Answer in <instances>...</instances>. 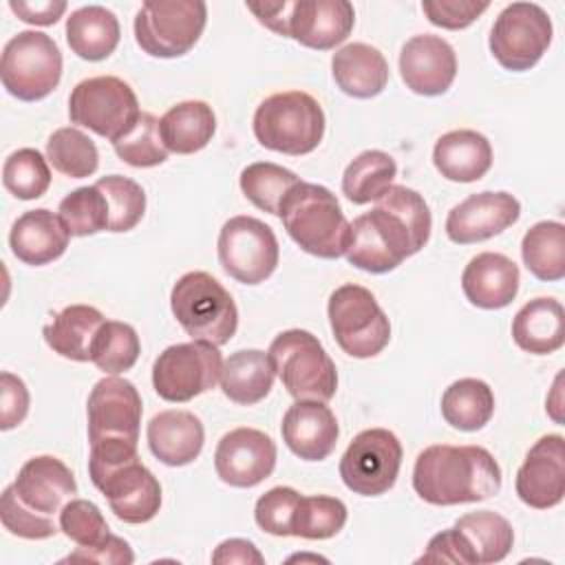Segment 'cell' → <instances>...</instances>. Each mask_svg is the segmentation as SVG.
Instances as JSON below:
<instances>
[{
	"instance_id": "816d5d0a",
	"label": "cell",
	"mask_w": 565,
	"mask_h": 565,
	"mask_svg": "<svg viewBox=\"0 0 565 565\" xmlns=\"http://www.w3.org/2000/svg\"><path fill=\"white\" fill-rule=\"evenodd\" d=\"M417 563H459V565H472V558L468 554V547L461 539V534L455 527L437 532L424 554L417 558Z\"/></svg>"
},
{
	"instance_id": "11a10c76",
	"label": "cell",
	"mask_w": 565,
	"mask_h": 565,
	"mask_svg": "<svg viewBox=\"0 0 565 565\" xmlns=\"http://www.w3.org/2000/svg\"><path fill=\"white\" fill-rule=\"evenodd\" d=\"M212 563L216 565H232V563H241V565H263L265 556L258 552V547L247 541V539H225L223 543L216 545V550L212 552Z\"/></svg>"
},
{
	"instance_id": "ffe728a7",
	"label": "cell",
	"mask_w": 565,
	"mask_h": 565,
	"mask_svg": "<svg viewBox=\"0 0 565 565\" xmlns=\"http://www.w3.org/2000/svg\"><path fill=\"white\" fill-rule=\"evenodd\" d=\"M399 75L406 88L417 95H444L457 77L455 49L439 35H413L399 51Z\"/></svg>"
},
{
	"instance_id": "30bf717a",
	"label": "cell",
	"mask_w": 565,
	"mask_h": 565,
	"mask_svg": "<svg viewBox=\"0 0 565 565\" xmlns=\"http://www.w3.org/2000/svg\"><path fill=\"white\" fill-rule=\"evenodd\" d=\"M141 113L130 84L115 75L86 77L68 97L71 124L88 128L110 143L130 132Z\"/></svg>"
},
{
	"instance_id": "8992f818",
	"label": "cell",
	"mask_w": 565,
	"mask_h": 565,
	"mask_svg": "<svg viewBox=\"0 0 565 565\" xmlns=\"http://www.w3.org/2000/svg\"><path fill=\"white\" fill-rule=\"evenodd\" d=\"M267 355L294 399L329 402L338 391V371L322 342L305 329L280 331Z\"/></svg>"
},
{
	"instance_id": "6da1fadb",
	"label": "cell",
	"mask_w": 565,
	"mask_h": 565,
	"mask_svg": "<svg viewBox=\"0 0 565 565\" xmlns=\"http://www.w3.org/2000/svg\"><path fill=\"white\" fill-rule=\"evenodd\" d=\"M433 218L424 196L406 185H391L371 212L353 218L347 260L369 274H386L417 254L430 238Z\"/></svg>"
},
{
	"instance_id": "5b68a950",
	"label": "cell",
	"mask_w": 565,
	"mask_h": 565,
	"mask_svg": "<svg viewBox=\"0 0 565 565\" xmlns=\"http://www.w3.org/2000/svg\"><path fill=\"white\" fill-rule=\"evenodd\" d=\"M170 309L181 329L199 342L223 347L238 329L234 298L207 271L183 274L170 291Z\"/></svg>"
},
{
	"instance_id": "e0dca14e",
	"label": "cell",
	"mask_w": 565,
	"mask_h": 565,
	"mask_svg": "<svg viewBox=\"0 0 565 565\" xmlns=\"http://www.w3.org/2000/svg\"><path fill=\"white\" fill-rule=\"evenodd\" d=\"M276 444L258 428H234L221 437L214 450V470L232 488H254L276 468Z\"/></svg>"
},
{
	"instance_id": "7bdbcfd3",
	"label": "cell",
	"mask_w": 565,
	"mask_h": 565,
	"mask_svg": "<svg viewBox=\"0 0 565 565\" xmlns=\"http://www.w3.org/2000/svg\"><path fill=\"white\" fill-rule=\"evenodd\" d=\"M4 188L20 201L40 199L51 185L49 159L35 148H20L4 159L2 166Z\"/></svg>"
},
{
	"instance_id": "4316f807",
	"label": "cell",
	"mask_w": 565,
	"mask_h": 565,
	"mask_svg": "<svg viewBox=\"0 0 565 565\" xmlns=\"http://www.w3.org/2000/svg\"><path fill=\"white\" fill-rule=\"evenodd\" d=\"M437 172L455 183H472L492 168V146L486 135L459 128L441 135L433 148Z\"/></svg>"
},
{
	"instance_id": "8fae6325",
	"label": "cell",
	"mask_w": 565,
	"mask_h": 565,
	"mask_svg": "<svg viewBox=\"0 0 565 565\" xmlns=\"http://www.w3.org/2000/svg\"><path fill=\"white\" fill-rule=\"evenodd\" d=\"M88 475L119 521L139 525L157 516L161 508V483L141 463L139 455L88 459Z\"/></svg>"
},
{
	"instance_id": "9c48e42d",
	"label": "cell",
	"mask_w": 565,
	"mask_h": 565,
	"mask_svg": "<svg viewBox=\"0 0 565 565\" xmlns=\"http://www.w3.org/2000/svg\"><path fill=\"white\" fill-rule=\"evenodd\" d=\"M0 79L20 102L49 97L62 79V53L42 31H20L2 49Z\"/></svg>"
},
{
	"instance_id": "3957f363",
	"label": "cell",
	"mask_w": 565,
	"mask_h": 565,
	"mask_svg": "<svg viewBox=\"0 0 565 565\" xmlns=\"http://www.w3.org/2000/svg\"><path fill=\"white\" fill-rule=\"evenodd\" d=\"M278 216L302 252L324 260L344 256L351 223L329 188L307 181L296 183L285 194Z\"/></svg>"
},
{
	"instance_id": "c3c4849f",
	"label": "cell",
	"mask_w": 565,
	"mask_h": 565,
	"mask_svg": "<svg viewBox=\"0 0 565 565\" xmlns=\"http://www.w3.org/2000/svg\"><path fill=\"white\" fill-rule=\"evenodd\" d=\"M300 501V492L289 486H276L258 497L254 505L256 525L271 536H291L294 512Z\"/></svg>"
},
{
	"instance_id": "8d00e7d4",
	"label": "cell",
	"mask_w": 565,
	"mask_h": 565,
	"mask_svg": "<svg viewBox=\"0 0 565 565\" xmlns=\"http://www.w3.org/2000/svg\"><path fill=\"white\" fill-rule=\"evenodd\" d=\"M397 163L384 150L360 152L342 174V194L355 203L366 205L377 201L395 181Z\"/></svg>"
},
{
	"instance_id": "4fadbf2b",
	"label": "cell",
	"mask_w": 565,
	"mask_h": 565,
	"mask_svg": "<svg viewBox=\"0 0 565 565\" xmlns=\"http://www.w3.org/2000/svg\"><path fill=\"white\" fill-rule=\"evenodd\" d=\"M552 20L536 2H512L501 9L490 29L492 57L512 73L530 71L552 44Z\"/></svg>"
},
{
	"instance_id": "836d02e7",
	"label": "cell",
	"mask_w": 565,
	"mask_h": 565,
	"mask_svg": "<svg viewBox=\"0 0 565 565\" xmlns=\"http://www.w3.org/2000/svg\"><path fill=\"white\" fill-rule=\"evenodd\" d=\"M472 558V565H488L503 561L514 543V530L510 521L492 510H477L459 516L452 525Z\"/></svg>"
},
{
	"instance_id": "7c38bea8",
	"label": "cell",
	"mask_w": 565,
	"mask_h": 565,
	"mask_svg": "<svg viewBox=\"0 0 565 565\" xmlns=\"http://www.w3.org/2000/svg\"><path fill=\"white\" fill-rule=\"evenodd\" d=\"M141 413V395L130 380L106 375L95 382L86 402L90 448L137 450Z\"/></svg>"
},
{
	"instance_id": "4dcf8cb0",
	"label": "cell",
	"mask_w": 565,
	"mask_h": 565,
	"mask_svg": "<svg viewBox=\"0 0 565 565\" xmlns=\"http://www.w3.org/2000/svg\"><path fill=\"white\" fill-rule=\"evenodd\" d=\"M119 38L117 15L102 4L79 7L66 18L68 49L86 62L106 60L117 49Z\"/></svg>"
},
{
	"instance_id": "603a6c76",
	"label": "cell",
	"mask_w": 565,
	"mask_h": 565,
	"mask_svg": "<svg viewBox=\"0 0 565 565\" xmlns=\"http://www.w3.org/2000/svg\"><path fill=\"white\" fill-rule=\"evenodd\" d=\"M282 441L305 461L327 459L338 444L340 426L327 402L296 399L280 424Z\"/></svg>"
},
{
	"instance_id": "f6af8a7d",
	"label": "cell",
	"mask_w": 565,
	"mask_h": 565,
	"mask_svg": "<svg viewBox=\"0 0 565 565\" xmlns=\"http://www.w3.org/2000/svg\"><path fill=\"white\" fill-rule=\"evenodd\" d=\"M115 154L132 168H154L168 159V148L159 132V119L152 113H141L137 124L113 143Z\"/></svg>"
},
{
	"instance_id": "52a82bcc",
	"label": "cell",
	"mask_w": 565,
	"mask_h": 565,
	"mask_svg": "<svg viewBox=\"0 0 565 565\" xmlns=\"http://www.w3.org/2000/svg\"><path fill=\"white\" fill-rule=\"evenodd\" d=\"M327 316L338 347L351 358H375L391 340L388 316L362 285L347 282L333 289Z\"/></svg>"
},
{
	"instance_id": "7dc6e473",
	"label": "cell",
	"mask_w": 565,
	"mask_h": 565,
	"mask_svg": "<svg viewBox=\"0 0 565 565\" xmlns=\"http://www.w3.org/2000/svg\"><path fill=\"white\" fill-rule=\"evenodd\" d=\"M0 519L9 534L29 539V541H44L57 534L60 523H55L53 516H42L33 510H29L13 492L11 486L2 490L0 497Z\"/></svg>"
},
{
	"instance_id": "f35d334b",
	"label": "cell",
	"mask_w": 565,
	"mask_h": 565,
	"mask_svg": "<svg viewBox=\"0 0 565 565\" xmlns=\"http://www.w3.org/2000/svg\"><path fill=\"white\" fill-rule=\"evenodd\" d=\"M238 183L249 203H254L258 210H263L267 214L278 216V207L285 199V194L296 183H300V177L278 163L256 161L241 170Z\"/></svg>"
},
{
	"instance_id": "9f6ffc18",
	"label": "cell",
	"mask_w": 565,
	"mask_h": 565,
	"mask_svg": "<svg viewBox=\"0 0 565 565\" xmlns=\"http://www.w3.org/2000/svg\"><path fill=\"white\" fill-rule=\"evenodd\" d=\"M247 11L254 13V18L267 26L269 31L287 38V18L291 9V0H265V2H245Z\"/></svg>"
},
{
	"instance_id": "681fc988",
	"label": "cell",
	"mask_w": 565,
	"mask_h": 565,
	"mask_svg": "<svg viewBox=\"0 0 565 565\" xmlns=\"http://www.w3.org/2000/svg\"><path fill=\"white\" fill-rule=\"evenodd\" d=\"M490 2H477V0H424L422 11L428 18L430 24L448 29V31H459L470 26L486 9Z\"/></svg>"
},
{
	"instance_id": "f1b7e54d",
	"label": "cell",
	"mask_w": 565,
	"mask_h": 565,
	"mask_svg": "<svg viewBox=\"0 0 565 565\" xmlns=\"http://www.w3.org/2000/svg\"><path fill=\"white\" fill-rule=\"evenodd\" d=\"M512 340L532 355H550L565 342V311L556 298L525 302L512 320Z\"/></svg>"
},
{
	"instance_id": "d6a6232c",
	"label": "cell",
	"mask_w": 565,
	"mask_h": 565,
	"mask_svg": "<svg viewBox=\"0 0 565 565\" xmlns=\"http://www.w3.org/2000/svg\"><path fill=\"white\" fill-rule=\"evenodd\" d=\"M159 132L168 152L194 154L212 141L216 132V115L207 102H179L159 119Z\"/></svg>"
},
{
	"instance_id": "f907efd6",
	"label": "cell",
	"mask_w": 565,
	"mask_h": 565,
	"mask_svg": "<svg viewBox=\"0 0 565 565\" xmlns=\"http://www.w3.org/2000/svg\"><path fill=\"white\" fill-rule=\"evenodd\" d=\"M29 388L26 384L9 373L2 371L0 373V428L2 430H11L15 426H20L29 413Z\"/></svg>"
},
{
	"instance_id": "bcb514c9",
	"label": "cell",
	"mask_w": 565,
	"mask_h": 565,
	"mask_svg": "<svg viewBox=\"0 0 565 565\" xmlns=\"http://www.w3.org/2000/svg\"><path fill=\"white\" fill-rule=\"evenodd\" d=\"M60 530L77 547H95L110 536L102 510L88 499H71L60 512Z\"/></svg>"
},
{
	"instance_id": "d590c367",
	"label": "cell",
	"mask_w": 565,
	"mask_h": 565,
	"mask_svg": "<svg viewBox=\"0 0 565 565\" xmlns=\"http://www.w3.org/2000/svg\"><path fill=\"white\" fill-rule=\"evenodd\" d=\"M521 256L527 271L545 282L565 278V225L558 221L534 223L521 241Z\"/></svg>"
},
{
	"instance_id": "f546056e",
	"label": "cell",
	"mask_w": 565,
	"mask_h": 565,
	"mask_svg": "<svg viewBox=\"0 0 565 565\" xmlns=\"http://www.w3.org/2000/svg\"><path fill=\"white\" fill-rule=\"evenodd\" d=\"M106 322L104 313L90 305H68L44 324V342L62 358L90 362L93 342Z\"/></svg>"
},
{
	"instance_id": "b9f144b4",
	"label": "cell",
	"mask_w": 565,
	"mask_h": 565,
	"mask_svg": "<svg viewBox=\"0 0 565 565\" xmlns=\"http://www.w3.org/2000/svg\"><path fill=\"white\" fill-rule=\"evenodd\" d=\"M71 236H93L108 232L110 212L104 192L97 185H84L68 192L57 207Z\"/></svg>"
},
{
	"instance_id": "ab89813d",
	"label": "cell",
	"mask_w": 565,
	"mask_h": 565,
	"mask_svg": "<svg viewBox=\"0 0 565 565\" xmlns=\"http://www.w3.org/2000/svg\"><path fill=\"white\" fill-rule=\"evenodd\" d=\"M141 353V342L128 322L106 320L93 342L90 362L106 375L130 371Z\"/></svg>"
},
{
	"instance_id": "9a60e30c",
	"label": "cell",
	"mask_w": 565,
	"mask_h": 565,
	"mask_svg": "<svg viewBox=\"0 0 565 565\" xmlns=\"http://www.w3.org/2000/svg\"><path fill=\"white\" fill-rule=\"evenodd\" d=\"M223 358L210 342H181L163 349L152 364V386L166 402H190L221 380Z\"/></svg>"
},
{
	"instance_id": "44dd1931",
	"label": "cell",
	"mask_w": 565,
	"mask_h": 565,
	"mask_svg": "<svg viewBox=\"0 0 565 565\" xmlns=\"http://www.w3.org/2000/svg\"><path fill=\"white\" fill-rule=\"evenodd\" d=\"M355 24L349 0H291L287 38L313 51H331L342 44Z\"/></svg>"
},
{
	"instance_id": "e575fe53",
	"label": "cell",
	"mask_w": 565,
	"mask_h": 565,
	"mask_svg": "<svg viewBox=\"0 0 565 565\" xmlns=\"http://www.w3.org/2000/svg\"><path fill=\"white\" fill-rule=\"evenodd\" d=\"M494 415V393L477 377L452 382L441 395V417L457 430H481Z\"/></svg>"
},
{
	"instance_id": "83f0119b",
	"label": "cell",
	"mask_w": 565,
	"mask_h": 565,
	"mask_svg": "<svg viewBox=\"0 0 565 565\" xmlns=\"http://www.w3.org/2000/svg\"><path fill=\"white\" fill-rule=\"evenodd\" d=\"M331 75L344 95L371 99L388 84V62L380 49L364 42H351L333 53Z\"/></svg>"
},
{
	"instance_id": "ee69618b",
	"label": "cell",
	"mask_w": 565,
	"mask_h": 565,
	"mask_svg": "<svg viewBox=\"0 0 565 565\" xmlns=\"http://www.w3.org/2000/svg\"><path fill=\"white\" fill-rule=\"evenodd\" d=\"M95 185L104 192L108 203V212H110L108 232H115V234L130 232L132 227L139 225L146 212V192L137 181L121 174H108L97 179Z\"/></svg>"
},
{
	"instance_id": "d6986e66",
	"label": "cell",
	"mask_w": 565,
	"mask_h": 565,
	"mask_svg": "<svg viewBox=\"0 0 565 565\" xmlns=\"http://www.w3.org/2000/svg\"><path fill=\"white\" fill-rule=\"evenodd\" d=\"M519 499L534 510H550L565 497V441L561 435H543L527 450L516 470Z\"/></svg>"
},
{
	"instance_id": "277c9868",
	"label": "cell",
	"mask_w": 565,
	"mask_h": 565,
	"mask_svg": "<svg viewBox=\"0 0 565 565\" xmlns=\"http://www.w3.org/2000/svg\"><path fill=\"white\" fill-rule=\"evenodd\" d=\"M324 124V110L316 97L305 90H282L258 104L252 128L263 148L300 157L320 146Z\"/></svg>"
},
{
	"instance_id": "f5cc1de1",
	"label": "cell",
	"mask_w": 565,
	"mask_h": 565,
	"mask_svg": "<svg viewBox=\"0 0 565 565\" xmlns=\"http://www.w3.org/2000/svg\"><path fill=\"white\" fill-rule=\"evenodd\" d=\"M64 561H82V563H104V565H130L135 561V554L121 536H110L95 545V547H77L73 554H68Z\"/></svg>"
},
{
	"instance_id": "7402d4cb",
	"label": "cell",
	"mask_w": 565,
	"mask_h": 565,
	"mask_svg": "<svg viewBox=\"0 0 565 565\" xmlns=\"http://www.w3.org/2000/svg\"><path fill=\"white\" fill-rule=\"evenodd\" d=\"M11 488L29 510L42 516L60 514L77 492L71 468L53 455H38L26 459Z\"/></svg>"
},
{
	"instance_id": "484cf974",
	"label": "cell",
	"mask_w": 565,
	"mask_h": 565,
	"mask_svg": "<svg viewBox=\"0 0 565 565\" xmlns=\"http://www.w3.org/2000/svg\"><path fill=\"white\" fill-rule=\"evenodd\" d=\"M150 452L166 466L179 468L192 463L205 444V428L201 419L181 408L157 413L146 428Z\"/></svg>"
},
{
	"instance_id": "ac0fdd59",
	"label": "cell",
	"mask_w": 565,
	"mask_h": 565,
	"mask_svg": "<svg viewBox=\"0 0 565 565\" xmlns=\"http://www.w3.org/2000/svg\"><path fill=\"white\" fill-rule=\"evenodd\" d=\"M521 216V203L510 192H477L457 203L446 216V236L457 245L488 241Z\"/></svg>"
},
{
	"instance_id": "5bb4252c",
	"label": "cell",
	"mask_w": 565,
	"mask_h": 565,
	"mask_svg": "<svg viewBox=\"0 0 565 565\" xmlns=\"http://www.w3.org/2000/svg\"><path fill=\"white\" fill-rule=\"evenodd\" d=\"M218 263L227 276L243 285L267 280L280 258V247L274 230L260 218L238 214L223 223L216 241Z\"/></svg>"
},
{
	"instance_id": "cb8c5ba5",
	"label": "cell",
	"mask_w": 565,
	"mask_h": 565,
	"mask_svg": "<svg viewBox=\"0 0 565 565\" xmlns=\"http://www.w3.org/2000/svg\"><path fill=\"white\" fill-rule=\"evenodd\" d=\"M521 274L512 258L499 252L472 256L461 274V289L479 309H503L519 294Z\"/></svg>"
},
{
	"instance_id": "db71d44e",
	"label": "cell",
	"mask_w": 565,
	"mask_h": 565,
	"mask_svg": "<svg viewBox=\"0 0 565 565\" xmlns=\"http://www.w3.org/2000/svg\"><path fill=\"white\" fill-rule=\"evenodd\" d=\"M9 9L18 15V20H22L26 24L51 26L64 15L66 2L64 0H42V2L9 0Z\"/></svg>"
},
{
	"instance_id": "2e32d148",
	"label": "cell",
	"mask_w": 565,
	"mask_h": 565,
	"mask_svg": "<svg viewBox=\"0 0 565 565\" xmlns=\"http://www.w3.org/2000/svg\"><path fill=\"white\" fill-rule=\"evenodd\" d=\"M402 444L388 428H366L358 433L340 459L342 483L362 497L388 492L399 475Z\"/></svg>"
},
{
	"instance_id": "7a4b0ae2",
	"label": "cell",
	"mask_w": 565,
	"mask_h": 565,
	"mask_svg": "<svg viewBox=\"0 0 565 565\" xmlns=\"http://www.w3.org/2000/svg\"><path fill=\"white\" fill-rule=\"evenodd\" d=\"M413 488L430 505L477 503L501 490V468L483 446L435 444L417 455Z\"/></svg>"
},
{
	"instance_id": "1f68e13d",
	"label": "cell",
	"mask_w": 565,
	"mask_h": 565,
	"mask_svg": "<svg viewBox=\"0 0 565 565\" xmlns=\"http://www.w3.org/2000/svg\"><path fill=\"white\" fill-rule=\"evenodd\" d=\"M276 371L271 360L260 349H241L223 360L221 391L223 395L241 406H252L265 399L274 386Z\"/></svg>"
},
{
	"instance_id": "d4e9b609",
	"label": "cell",
	"mask_w": 565,
	"mask_h": 565,
	"mask_svg": "<svg viewBox=\"0 0 565 565\" xmlns=\"http://www.w3.org/2000/svg\"><path fill=\"white\" fill-rule=\"evenodd\" d=\"M68 230L60 214L46 207L26 210L15 218L9 232V247L18 260L42 267L57 260L68 247Z\"/></svg>"
},
{
	"instance_id": "ba28073f",
	"label": "cell",
	"mask_w": 565,
	"mask_h": 565,
	"mask_svg": "<svg viewBox=\"0 0 565 565\" xmlns=\"http://www.w3.org/2000/svg\"><path fill=\"white\" fill-rule=\"evenodd\" d=\"M207 24L203 0H148L135 15V42L150 57H181Z\"/></svg>"
},
{
	"instance_id": "74e56055",
	"label": "cell",
	"mask_w": 565,
	"mask_h": 565,
	"mask_svg": "<svg viewBox=\"0 0 565 565\" xmlns=\"http://www.w3.org/2000/svg\"><path fill=\"white\" fill-rule=\"evenodd\" d=\"M46 159L60 174L71 179L90 177L99 166V152L95 141L75 126L57 128L49 137Z\"/></svg>"
},
{
	"instance_id": "60d3db41",
	"label": "cell",
	"mask_w": 565,
	"mask_h": 565,
	"mask_svg": "<svg viewBox=\"0 0 565 565\" xmlns=\"http://www.w3.org/2000/svg\"><path fill=\"white\" fill-rule=\"evenodd\" d=\"M347 505L338 497L329 494H300L294 512L291 536L307 541H324L335 536L347 523Z\"/></svg>"
}]
</instances>
